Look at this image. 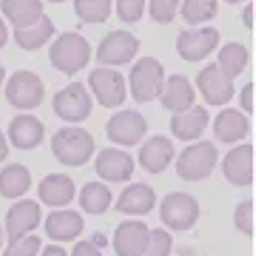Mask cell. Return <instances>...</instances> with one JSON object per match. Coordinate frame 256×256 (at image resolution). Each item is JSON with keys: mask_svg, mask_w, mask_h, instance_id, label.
<instances>
[{"mask_svg": "<svg viewBox=\"0 0 256 256\" xmlns=\"http://www.w3.org/2000/svg\"><path fill=\"white\" fill-rule=\"evenodd\" d=\"M52 151H54L57 162L68 165V168H80L94 156L97 142L86 128H60L52 137Z\"/></svg>", "mask_w": 256, "mask_h": 256, "instance_id": "1", "label": "cell"}, {"mask_svg": "<svg viewBox=\"0 0 256 256\" xmlns=\"http://www.w3.org/2000/svg\"><path fill=\"white\" fill-rule=\"evenodd\" d=\"M48 60H52V66H54L57 72L72 77V74L82 72L88 66V60H92V43L82 34H77V32H66V34H60L52 43Z\"/></svg>", "mask_w": 256, "mask_h": 256, "instance_id": "2", "label": "cell"}, {"mask_svg": "<svg viewBox=\"0 0 256 256\" xmlns=\"http://www.w3.org/2000/svg\"><path fill=\"white\" fill-rule=\"evenodd\" d=\"M162 82H165L162 63L154 60V57H142V60L134 63V68H131V74H128L126 86H128V92H131V97L142 106V102H151V100L160 97Z\"/></svg>", "mask_w": 256, "mask_h": 256, "instance_id": "3", "label": "cell"}, {"mask_svg": "<svg viewBox=\"0 0 256 256\" xmlns=\"http://www.w3.org/2000/svg\"><path fill=\"white\" fill-rule=\"evenodd\" d=\"M216 162H220L216 146L196 140L194 146H188L182 154L176 156V174H180V180H185V182H200V180H205V176L216 168Z\"/></svg>", "mask_w": 256, "mask_h": 256, "instance_id": "4", "label": "cell"}, {"mask_svg": "<svg viewBox=\"0 0 256 256\" xmlns=\"http://www.w3.org/2000/svg\"><path fill=\"white\" fill-rule=\"evenodd\" d=\"M160 220L168 230H191L200 220V202L191 194H168L160 205Z\"/></svg>", "mask_w": 256, "mask_h": 256, "instance_id": "5", "label": "cell"}, {"mask_svg": "<svg viewBox=\"0 0 256 256\" xmlns=\"http://www.w3.org/2000/svg\"><path fill=\"white\" fill-rule=\"evenodd\" d=\"M88 92L97 97L100 106L106 108H120L126 102V94H128V86H126V77L117 72V68H94L88 74Z\"/></svg>", "mask_w": 256, "mask_h": 256, "instance_id": "6", "label": "cell"}, {"mask_svg": "<svg viewBox=\"0 0 256 256\" xmlns=\"http://www.w3.org/2000/svg\"><path fill=\"white\" fill-rule=\"evenodd\" d=\"M46 97V88H43V80L37 77L34 72H14L6 82V100L20 111H34Z\"/></svg>", "mask_w": 256, "mask_h": 256, "instance_id": "7", "label": "cell"}, {"mask_svg": "<svg viewBox=\"0 0 256 256\" xmlns=\"http://www.w3.org/2000/svg\"><path fill=\"white\" fill-rule=\"evenodd\" d=\"M146 131H148L146 117L134 108H120L117 114L108 120V126H106V134H108V140L117 148L140 146L142 137H146Z\"/></svg>", "mask_w": 256, "mask_h": 256, "instance_id": "8", "label": "cell"}, {"mask_svg": "<svg viewBox=\"0 0 256 256\" xmlns=\"http://www.w3.org/2000/svg\"><path fill=\"white\" fill-rule=\"evenodd\" d=\"M52 106H54L57 117L66 120V122H72V126H77V122L92 117V94H88V88L82 82H68L63 92L54 94V102Z\"/></svg>", "mask_w": 256, "mask_h": 256, "instance_id": "9", "label": "cell"}, {"mask_svg": "<svg viewBox=\"0 0 256 256\" xmlns=\"http://www.w3.org/2000/svg\"><path fill=\"white\" fill-rule=\"evenodd\" d=\"M140 52V40L131 32H111L97 48V66L106 68H120V66L131 63Z\"/></svg>", "mask_w": 256, "mask_h": 256, "instance_id": "10", "label": "cell"}, {"mask_svg": "<svg viewBox=\"0 0 256 256\" xmlns=\"http://www.w3.org/2000/svg\"><path fill=\"white\" fill-rule=\"evenodd\" d=\"M220 37L222 34L216 28H205V26L185 28L182 34L176 37V52L188 63H200V60L210 57V52L220 48Z\"/></svg>", "mask_w": 256, "mask_h": 256, "instance_id": "11", "label": "cell"}, {"mask_svg": "<svg viewBox=\"0 0 256 256\" xmlns=\"http://www.w3.org/2000/svg\"><path fill=\"white\" fill-rule=\"evenodd\" d=\"M43 222V210H40V202L32 200H18L6 214V236L9 239H20L28 236L32 230Z\"/></svg>", "mask_w": 256, "mask_h": 256, "instance_id": "12", "label": "cell"}, {"mask_svg": "<svg viewBox=\"0 0 256 256\" xmlns=\"http://www.w3.org/2000/svg\"><path fill=\"white\" fill-rule=\"evenodd\" d=\"M97 176L106 180V182H128L134 176V160L128 151H120V148H106L97 154Z\"/></svg>", "mask_w": 256, "mask_h": 256, "instance_id": "13", "label": "cell"}, {"mask_svg": "<svg viewBox=\"0 0 256 256\" xmlns=\"http://www.w3.org/2000/svg\"><path fill=\"white\" fill-rule=\"evenodd\" d=\"M46 140V126L32 114V111H23L9 122V142L20 151H32L40 142Z\"/></svg>", "mask_w": 256, "mask_h": 256, "instance_id": "14", "label": "cell"}, {"mask_svg": "<svg viewBox=\"0 0 256 256\" xmlns=\"http://www.w3.org/2000/svg\"><path fill=\"white\" fill-rule=\"evenodd\" d=\"M196 88H200V94L205 97L208 106H228V102L234 100V82H230L216 66L202 68L200 77H196Z\"/></svg>", "mask_w": 256, "mask_h": 256, "instance_id": "15", "label": "cell"}, {"mask_svg": "<svg viewBox=\"0 0 256 256\" xmlns=\"http://www.w3.org/2000/svg\"><path fill=\"white\" fill-rule=\"evenodd\" d=\"M148 236H151V228L146 222H120L117 230H114V250H117V256H140L148 245Z\"/></svg>", "mask_w": 256, "mask_h": 256, "instance_id": "16", "label": "cell"}, {"mask_svg": "<svg viewBox=\"0 0 256 256\" xmlns=\"http://www.w3.org/2000/svg\"><path fill=\"white\" fill-rule=\"evenodd\" d=\"M222 171L225 180L236 188H248L254 182V148L250 146H236L228 151V156L222 160Z\"/></svg>", "mask_w": 256, "mask_h": 256, "instance_id": "17", "label": "cell"}, {"mask_svg": "<svg viewBox=\"0 0 256 256\" xmlns=\"http://www.w3.org/2000/svg\"><path fill=\"white\" fill-rule=\"evenodd\" d=\"M248 134H250V120L239 108H222L216 114V120H214V137L220 140V142L236 146Z\"/></svg>", "mask_w": 256, "mask_h": 256, "instance_id": "18", "label": "cell"}, {"mask_svg": "<svg viewBox=\"0 0 256 256\" xmlns=\"http://www.w3.org/2000/svg\"><path fill=\"white\" fill-rule=\"evenodd\" d=\"M210 122V114L202 106H191L185 111H176L171 117V131H174L176 140H185V142H196V140L205 134V128Z\"/></svg>", "mask_w": 256, "mask_h": 256, "instance_id": "19", "label": "cell"}, {"mask_svg": "<svg viewBox=\"0 0 256 256\" xmlns=\"http://www.w3.org/2000/svg\"><path fill=\"white\" fill-rule=\"evenodd\" d=\"M160 100L168 111H185L191 108L194 100H196V88L191 86V80L185 77V74H171V77H165L162 82V92H160Z\"/></svg>", "mask_w": 256, "mask_h": 256, "instance_id": "20", "label": "cell"}, {"mask_svg": "<svg viewBox=\"0 0 256 256\" xmlns=\"http://www.w3.org/2000/svg\"><path fill=\"white\" fill-rule=\"evenodd\" d=\"M43 225H46V234L52 242H72V239H77L82 234L86 220H82L77 210L57 208V210H52V216Z\"/></svg>", "mask_w": 256, "mask_h": 256, "instance_id": "21", "label": "cell"}, {"mask_svg": "<svg viewBox=\"0 0 256 256\" xmlns=\"http://www.w3.org/2000/svg\"><path fill=\"white\" fill-rule=\"evenodd\" d=\"M174 162V142L168 137H148L140 148V165L148 174H162Z\"/></svg>", "mask_w": 256, "mask_h": 256, "instance_id": "22", "label": "cell"}, {"mask_svg": "<svg viewBox=\"0 0 256 256\" xmlns=\"http://www.w3.org/2000/svg\"><path fill=\"white\" fill-rule=\"evenodd\" d=\"M37 194H40V202H43V205H48V208H66L68 202H74L77 188H74L72 176H66V174H48L46 180L40 182Z\"/></svg>", "mask_w": 256, "mask_h": 256, "instance_id": "23", "label": "cell"}, {"mask_svg": "<svg viewBox=\"0 0 256 256\" xmlns=\"http://www.w3.org/2000/svg\"><path fill=\"white\" fill-rule=\"evenodd\" d=\"M154 205H156L154 188L151 185H142V182L128 185L117 200V210L120 214H128V216H146V214L154 210Z\"/></svg>", "mask_w": 256, "mask_h": 256, "instance_id": "24", "label": "cell"}, {"mask_svg": "<svg viewBox=\"0 0 256 256\" xmlns=\"http://www.w3.org/2000/svg\"><path fill=\"white\" fill-rule=\"evenodd\" d=\"M0 14H6L14 28L34 26L43 18V0H0Z\"/></svg>", "mask_w": 256, "mask_h": 256, "instance_id": "25", "label": "cell"}, {"mask_svg": "<svg viewBox=\"0 0 256 256\" xmlns=\"http://www.w3.org/2000/svg\"><path fill=\"white\" fill-rule=\"evenodd\" d=\"M28 188H32V171H28L26 165L12 162L0 171V196L20 200V196L28 194Z\"/></svg>", "mask_w": 256, "mask_h": 256, "instance_id": "26", "label": "cell"}, {"mask_svg": "<svg viewBox=\"0 0 256 256\" xmlns=\"http://www.w3.org/2000/svg\"><path fill=\"white\" fill-rule=\"evenodd\" d=\"M14 43H18L23 52H37V48H43L54 37V23L43 14V18L37 20L34 26H26V28H14Z\"/></svg>", "mask_w": 256, "mask_h": 256, "instance_id": "27", "label": "cell"}, {"mask_svg": "<svg viewBox=\"0 0 256 256\" xmlns=\"http://www.w3.org/2000/svg\"><path fill=\"white\" fill-rule=\"evenodd\" d=\"M248 60H250L248 46H242V43H228V46L220 48V57H216V63H214V66H216V68H220V72L234 82L239 74L248 68Z\"/></svg>", "mask_w": 256, "mask_h": 256, "instance_id": "28", "label": "cell"}, {"mask_svg": "<svg viewBox=\"0 0 256 256\" xmlns=\"http://www.w3.org/2000/svg\"><path fill=\"white\" fill-rule=\"evenodd\" d=\"M77 200H80V208L86 214L100 216V214H106L114 205V194H111V188L106 182H88L80 188V196Z\"/></svg>", "mask_w": 256, "mask_h": 256, "instance_id": "29", "label": "cell"}, {"mask_svg": "<svg viewBox=\"0 0 256 256\" xmlns=\"http://www.w3.org/2000/svg\"><path fill=\"white\" fill-rule=\"evenodd\" d=\"M216 9L220 3L216 0H182L180 3V18L188 23V26H205L210 20L216 18Z\"/></svg>", "mask_w": 256, "mask_h": 256, "instance_id": "30", "label": "cell"}, {"mask_svg": "<svg viewBox=\"0 0 256 256\" xmlns=\"http://www.w3.org/2000/svg\"><path fill=\"white\" fill-rule=\"evenodd\" d=\"M111 3L114 0H74V9L82 23H106L111 18Z\"/></svg>", "mask_w": 256, "mask_h": 256, "instance_id": "31", "label": "cell"}, {"mask_svg": "<svg viewBox=\"0 0 256 256\" xmlns=\"http://www.w3.org/2000/svg\"><path fill=\"white\" fill-rule=\"evenodd\" d=\"M171 250H174V239H171V234L165 228H156L151 230V236H148V245L146 250L140 256H171Z\"/></svg>", "mask_w": 256, "mask_h": 256, "instance_id": "32", "label": "cell"}, {"mask_svg": "<svg viewBox=\"0 0 256 256\" xmlns=\"http://www.w3.org/2000/svg\"><path fill=\"white\" fill-rule=\"evenodd\" d=\"M180 3H182V0H148L146 6L151 9V18H154L156 23L168 26V23L180 14Z\"/></svg>", "mask_w": 256, "mask_h": 256, "instance_id": "33", "label": "cell"}, {"mask_svg": "<svg viewBox=\"0 0 256 256\" xmlns=\"http://www.w3.org/2000/svg\"><path fill=\"white\" fill-rule=\"evenodd\" d=\"M40 248H43V242L34 234H28L20 239H9V248L3 256H40Z\"/></svg>", "mask_w": 256, "mask_h": 256, "instance_id": "34", "label": "cell"}, {"mask_svg": "<svg viewBox=\"0 0 256 256\" xmlns=\"http://www.w3.org/2000/svg\"><path fill=\"white\" fill-rule=\"evenodd\" d=\"M146 3L148 0H114L120 20H126V23H137L142 18V12H146Z\"/></svg>", "mask_w": 256, "mask_h": 256, "instance_id": "35", "label": "cell"}, {"mask_svg": "<svg viewBox=\"0 0 256 256\" xmlns=\"http://www.w3.org/2000/svg\"><path fill=\"white\" fill-rule=\"evenodd\" d=\"M236 228L245 234V236H250L254 234V202L245 200V202H239V208H236Z\"/></svg>", "mask_w": 256, "mask_h": 256, "instance_id": "36", "label": "cell"}, {"mask_svg": "<svg viewBox=\"0 0 256 256\" xmlns=\"http://www.w3.org/2000/svg\"><path fill=\"white\" fill-rule=\"evenodd\" d=\"M72 256H102V250L94 245L92 239H88V242H77L74 250H72Z\"/></svg>", "mask_w": 256, "mask_h": 256, "instance_id": "37", "label": "cell"}, {"mask_svg": "<svg viewBox=\"0 0 256 256\" xmlns=\"http://www.w3.org/2000/svg\"><path fill=\"white\" fill-rule=\"evenodd\" d=\"M239 102H242V114H250V111H254V86H250V82L242 88V94H239Z\"/></svg>", "mask_w": 256, "mask_h": 256, "instance_id": "38", "label": "cell"}, {"mask_svg": "<svg viewBox=\"0 0 256 256\" xmlns=\"http://www.w3.org/2000/svg\"><path fill=\"white\" fill-rule=\"evenodd\" d=\"M40 256H68L60 245H48V248H40Z\"/></svg>", "mask_w": 256, "mask_h": 256, "instance_id": "39", "label": "cell"}, {"mask_svg": "<svg viewBox=\"0 0 256 256\" xmlns=\"http://www.w3.org/2000/svg\"><path fill=\"white\" fill-rule=\"evenodd\" d=\"M6 156H9V142H6V134L0 131V162H6Z\"/></svg>", "mask_w": 256, "mask_h": 256, "instance_id": "40", "label": "cell"}, {"mask_svg": "<svg viewBox=\"0 0 256 256\" xmlns=\"http://www.w3.org/2000/svg\"><path fill=\"white\" fill-rule=\"evenodd\" d=\"M6 40H9V32H6V23H3V18H0V48L6 46Z\"/></svg>", "mask_w": 256, "mask_h": 256, "instance_id": "41", "label": "cell"}, {"mask_svg": "<svg viewBox=\"0 0 256 256\" xmlns=\"http://www.w3.org/2000/svg\"><path fill=\"white\" fill-rule=\"evenodd\" d=\"M242 20H245V26L250 28V23H254V9H250V6H248V9L242 12Z\"/></svg>", "mask_w": 256, "mask_h": 256, "instance_id": "42", "label": "cell"}, {"mask_svg": "<svg viewBox=\"0 0 256 256\" xmlns=\"http://www.w3.org/2000/svg\"><path fill=\"white\" fill-rule=\"evenodd\" d=\"M92 242H94V245H97V248H100V250H102V248H106V245H108V242H106V236H102V234H94V236H92Z\"/></svg>", "mask_w": 256, "mask_h": 256, "instance_id": "43", "label": "cell"}, {"mask_svg": "<svg viewBox=\"0 0 256 256\" xmlns=\"http://www.w3.org/2000/svg\"><path fill=\"white\" fill-rule=\"evenodd\" d=\"M3 82H6V68L0 66V86H3Z\"/></svg>", "mask_w": 256, "mask_h": 256, "instance_id": "44", "label": "cell"}, {"mask_svg": "<svg viewBox=\"0 0 256 256\" xmlns=\"http://www.w3.org/2000/svg\"><path fill=\"white\" fill-rule=\"evenodd\" d=\"M225 3H230V6H234V3H245V0H225Z\"/></svg>", "mask_w": 256, "mask_h": 256, "instance_id": "45", "label": "cell"}, {"mask_svg": "<svg viewBox=\"0 0 256 256\" xmlns=\"http://www.w3.org/2000/svg\"><path fill=\"white\" fill-rule=\"evenodd\" d=\"M0 250H3V228H0Z\"/></svg>", "mask_w": 256, "mask_h": 256, "instance_id": "46", "label": "cell"}, {"mask_svg": "<svg viewBox=\"0 0 256 256\" xmlns=\"http://www.w3.org/2000/svg\"><path fill=\"white\" fill-rule=\"evenodd\" d=\"M48 3H66V0H48Z\"/></svg>", "mask_w": 256, "mask_h": 256, "instance_id": "47", "label": "cell"}]
</instances>
